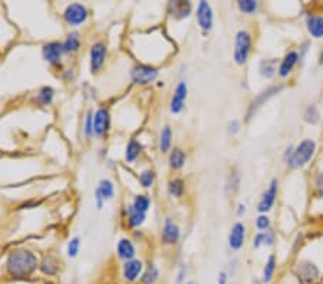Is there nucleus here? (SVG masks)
<instances>
[{
    "mask_svg": "<svg viewBox=\"0 0 323 284\" xmlns=\"http://www.w3.org/2000/svg\"><path fill=\"white\" fill-rule=\"evenodd\" d=\"M52 99H53V89L49 88V86H45L42 91H41V93H39L38 100H39L42 105H49L52 102Z\"/></svg>",
    "mask_w": 323,
    "mask_h": 284,
    "instance_id": "2f4dec72",
    "label": "nucleus"
},
{
    "mask_svg": "<svg viewBox=\"0 0 323 284\" xmlns=\"http://www.w3.org/2000/svg\"><path fill=\"white\" fill-rule=\"evenodd\" d=\"M296 276L302 284H313L319 277V270L310 261H302L295 270Z\"/></svg>",
    "mask_w": 323,
    "mask_h": 284,
    "instance_id": "20e7f679",
    "label": "nucleus"
},
{
    "mask_svg": "<svg viewBox=\"0 0 323 284\" xmlns=\"http://www.w3.org/2000/svg\"><path fill=\"white\" fill-rule=\"evenodd\" d=\"M132 81L138 85H147L153 82L154 79L158 76V70L153 66H147V65H136L131 70Z\"/></svg>",
    "mask_w": 323,
    "mask_h": 284,
    "instance_id": "39448f33",
    "label": "nucleus"
},
{
    "mask_svg": "<svg viewBox=\"0 0 323 284\" xmlns=\"http://www.w3.org/2000/svg\"><path fill=\"white\" fill-rule=\"evenodd\" d=\"M188 284H194V283H188Z\"/></svg>",
    "mask_w": 323,
    "mask_h": 284,
    "instance_id": "a18cd8bd",
    "label": "nucleus"
},
{
    "mask_svg": "<svg viewBox=\"0 0 323 284\" xmlns=\"http://www.w3.org/2000/svg\"><path fill=\"white\" fill-rule=\"evenodd\" d=\"M142 150V147L135 141V139H131L127 147V152H125V158H127L128 162H132L135 161L136 157L139 155V152Z\"/></svg>",
    "mask_w": 323,
    "mask_h": 284,
    "instance_id": "5701e85b",
    "label": "nucleus"
},
{
    "mask_svg": "<svg viewBox=\"0 0 323 284\" xmlns=\"http://www.w3.org/2000/svg\"><path fill=\"white\" fill-rule=\"evenodd\" d=\"M238 8L247 15H252V13H255L256 9H257V3L255 0H240L238 2Z\"/></svg>",
    "mask_w": 323,
    "mask_h": 284,
    "instance_id": "473e14b6",
    "label": "nucleus"
},
{
    "mask_svg": "<svg viewBox=\"0 0 323 284\" xmlns=\"http://www.w3.org/2000/svg\"><path fill=\"white\" fill-rule=\"evenodd\" d=\"M81 41L78 38L77 33H70L66 39V42L63 43V52H75L79 49Z\"/></svg>",
    "mask_w": 323,
    "mask_h": 284,
    "instance_id": "bb28decb",
    "label": "nucleus"
},
{
    "mask_svg": "<svg viewBox=\"0 0 323 284\" xmlns=\"http://www.w3.org/2000/svg\"><path fill=\"white\" fill-rule=\"evenodd\" d=\"M316 144L312 139H306V141L300 142L298 145V148L293 151L292 157L289 159V165L292 168H299L303 167L306 162H309V159L313 157L315 152Z\"/></svg>",
    "mask_w": 323,
    "mask_h": 284,
    "instance_id": "f03ea898",
    "label": "nucleus"
},
{
    "mask_svg": "<svg viewBox=\"0 0 323 284\" xmlns=\"http://www.w3.org/2000/svg\"><path fill=\"white\" fill-rule=\"evenodd\" d=\"M78 251H79V238H72L68 244V256L77 257Z\"/></svg>",
    "mask_w": 323,
    "mask_h": 284,
    "instance_id": "e433bc0d",
    "label": "nucleus"
},
{
    "mask_svg": "<svg viewBox=\"0 0 323 284\" xmlns=\"http://www.w3.org/2000/svg\"><path fill=\"white\" fill-rule=\"evenodd\" d=\"M171 145V129L168 126H165L161 132V141H160V148L162 152H167L170 150Z\"/></svg>",
    "mask_w": 323,
    "mask_h": 284,
    "instance_id": "c85d7f7f",
    "label": "nucleus"
},
{
    "mask_svg": "<svg viewBox=\"0 0 323 284\" xmlns=\"http://www.w3.org/2000/svg\"><path fill=\"white\" fill-rule=\"evenodd\" d=\"M139 181H141V184L144 185L145 188H148V187H151L154 183V172L153 171H144L141 176H139Z\"/></svg>",
    "mask_w": 323,
    "mask_h": 284,
    "instance_id": "c9c22d12",
    "label": "nucleus"
},
{
    "mask_svg": "<svg viewBox=\"0 0 323 284\" xmlns=\"http://www.w3.org/2000/svg\"><path fill=\"white\" fill-rule=\"evenodd\" d=\"M305 119L310 124H316L319 121V111L316 108L315 105H310L309 108L306 109V114H305Z\"/></svg>",
    "mask_w": 323,
    "mask_h": 284,
    "instance_id": "72a5a7b5",
    "label": "nucleus"
},
{
    "mask_svg": "<svg viewBox=\"0 0 323 284\" xmlns=\"http://www.w3.org/2000/svg\"><path fill=\"white\" fill-rule=\"evenodd\" d=\"M260 70H262V75L267 76V78L273 76V74H274V65H273V62H270V60H263L262 65H260Z\"/></svg>",
    "mask_w": 323,
    "mask_h": 284,
    "instance_id": "f704fd0d",
    "label": "nucleus"
},
{
    "mask_svg": "<svg viewBox=\"0 0 323 284\" xmlns=\"http://www.w3.org/2000/svg\"><path fill=\"white\" fill-rule=\"evenodd\" d=\"M281 91V86H274V88H270V89H267L266 92H263L257 99L253 100V103H252V106H250V109H248V118H250V115L253 114V112H256L257 111V108H260L262 106V103H264V100H267L270 96H273L274 93H277V92H280Z\"/></svg>",
    "mask_w": 323,
    "mask_h": 284,
    "instance_id": "a211bd4d",
    "label": "nucleus"
},
{
    "mask_svg": "<svg viewBox=\"0 0 323 284\" xmlns=\"http://www.w3.org/2000/svg\"><path fill=\"white\" fill-rule=\"evenodd\" d=\"M110 129V112L106 109L96 111L94 118V132L96 135H103Z\"/></svg>",
    "mask_w": 323,
    "mask_h": 284,
    "instance_id": "6e6552de",
    "label": "nucleus"
},
{
    "mask_svg": "<svg viewBox=\"0 0 323 284\" xmlns=\"http://www.w3.org/2000/svg\"><path fill=\"white\" fill-rule=\"evenodd\" d=\"M184 162H186V154L183 152L181 150L178 148H175V150L171 152V157H170V165L172 168H181L184 165Z\"/></svg>",
    "mask_w": 323,
    "mask_h": 284,
    "instance_id": "b1692460",
    "label": "nucleus"
},
{
    "mask_svg": "<svg viewBox=\"0 0 323 284\" xmlns=\"http://www.w3.org/2000/svg\"><path fill=\"white\" fill-rule=\"evenodd\" d=\"M85 134H86V136H91V135L94 134V121H92V115H91V114L86 117Z\"/></svg>",
    "mask_w": 323,
    "mask_h": 284,
    "instance_id": "58836bf2",
    "label": "nucleus"
},
{
    "mask_svg": "<svg viewBox=\"0 0 323 284\" xmlns=\"http://www.w3.org/2000/svg\"><path fill=\"white\" fill-rule=\"evenodd\" d=\"M118 254L121 259L125 260H132L134 256H135V248L132 245V242L127 240V238H122L121 241L118 242Z\"/></svg>",
    "mask_w": 323,
    "mask_h": 284,
    "instance_id": "6ab92c4d",
    "label": "nucleus"
},
{
    "mask_svg": "<svg viewBox=\"0 0 323 284\" xmlns=\"http://www.w3.org/2000/svg\"><path fill=\"white\" fill-rule=\"evenodd\" d=\"M197 20H198V25L205 30L211 29V26H213V10L207 2H200L198 9H197Z\"/></svg>",
    "mask_w": 323,
    "mask_h": 284,
    "instance_id": "0eeeda50",
    "label": "nucleus"
},
{
    "mask_svg": "<svg viewBox=\"0 0 323 284\" xmlns=\"http://www.w3.org/2000/svg\"><path fill=\"white\" fill-rule=\"evenodd\" d=\"M256 247H260L263 242H267V244H272L273 242V237L272 235H269V234H266V233H263V234H259L257 237H256Z\"/></svg>",
    "mask_w": 323,
    "mask_h": 284,
    "instance_id": "4c0bfd02",
    "label": "nucleus"
},
{
    "mask_svg": "<svg viewBox=\"0 0 323 284\" xmlns=\"http://www.w3.org/2000/svg\"><path fill=\"white\" fill-rule=\"evenodd\" d=\"M142 271V263L139 260H129L124 266V277L128 281H135Z\"/></svg>",
    "mask_w": 323,
    "mask_h": 284,
    "instance_id": "ddd939ff",
    "label": "nucleus"
},
{
    "mask_svg": "<svg viewBox=\"0 0 323 284\" xmlns=\"http://www.w3.org/2000/svg\"><path fill=\"white\" fill-rule=\"evenodd\" d=\"M227 283V274L223 271V273H220V276H219V284H226Z\"/></svg>",
    "mask_w": 323,
    "mask_h": 284,
    "instance_id": "79ce46f5",
    "label": "nucleus"
},
{
    "mask_svg": "<svg viewBox=\"0 0 323 284\" xmlns=\"http://www.w3.org/2000/svg\"><path fill=\"white\" fill-rule=\"evenodd\" d=\"M58 268H59V264H58L56 259L52 257V256L45 257V259L42 260V263H41V270H42V273L48 274V276H55V274L58 273Z\"/></svg>",
    "mask_w": 323,
    "mask_h": 284,
    "instance_id": "412c9836",
    "label": "nucleus"
},
{
    "mask_svg": "<svg viewBox=\"0 0 323 284\" xmlns=\"http://www.w3.org/2000/svg\"><path fill=\"white\" fill-rule=\"evenodd\" d=\"M170 10L171 13H172V16L177 17V19H183V17H187L190 15V12H191V3L190 2H183V0L171 2Z\"/></svg>",
    "mask_w": 323,
    "mask_h": 284,
    "instance_id": "dca6fc26",
    "label": "nucleus"
},
{
    "mask_svg": "<svg viewBox=\"0 0 323 284\" xmlns=\"http://www.w3.org/2000/svg\"><path fill=\"white\" fill-rule=\"evenodd\" d=\"M180 238V230L171 220L165 221V226L162 230V240L165 244H175Z\"/></svg>",
    "mask_w": 323,
    "mask_h": 284,
    "instance_id": "4468645a",
    "label": "nucleus"
},
{
    "mask_svg": "<svg viewBox=\"0 0 323 284\" xmlns=\"http://www.w3.org/2000/svg\"><path fill=\"white\" fill-rule=\"evenodd\" d=\"M320 63H323V52H322V55H320Z\"/></svg>",
    "mask_w": 323,
    "mask_h": 284,
    "instance_id": "c03bdc74",
    "label": "nucleus"
},
{
    "mask_svg": "<svg viewBox=\"0 0 323 284\" xmlns=\"http://www.w3.org/2000/svg\"><path fill=\"white\" fill-rule=\"evenodd\" d=\"M168 191H170L171 195H174V197H181L183 192H184V184H183V181H181V180H174V181H171L170 185H168Z\"/></svg>",
    "mask_w": 323,
    "mask_h": 284,
    "instance_id": "7c9ffc66",
    "label": "nucleus"
},
{
    "mask_svg": "<svg viewBox=\"0 0 323 284\" xmlns=\"http://www.w3.org/2000/svg\"><path fill=\"white\" fill-rule=\"evenodd\" d=\"M307 27L312 36L315 38H322L323 36V17L322 16H313L309 19L307 22Z\"/></svg>",
    "mask_w": 323,
    "mask_h": 284,
    "instance_id": "4be33fe9",
    "label": "nucleus"
},
{
    "mask_svg": "<svg viewBox=\"0 0 323 284\" xmlns=\"http://www.w3.org/2000/svg\"><path fill=\"white\" fill-rule=\"evenodd\" d=\"M158 276H160L158 268L155 267V266H150V267L147 268V271L142 274V277H141V281L144 284H154L158 280Z\"/></svg>",
    "mask_w": 323,
    "mask_h": 284,
    "instance_id": "393cba45",
    "label": "nucleus"
},
{
    "mask_svg": "<svg viewBox=\"0 0 323 284\" xmlns=\"http://www.w3.org/2000/svg\"><path fill=\"white\" fill-rule=\"evenodd\" d=\"M62 52H63V45L58 42L48 43V45L43 46V58L46 59L49 63H58Z\"/></svg>",
    "mask_w": 323,
    "mask_h": 284,
    "instance_id": "9b49d317",
    "label": "nucleus"
},
{
    "mask_svg": "<svg viewBox=\"0 0 323 284\" xmlns=\"http://www.w3.org/2000/svg\"><path fill=\"white\" fill-rule=\"evenodd\" d=\"M229 242L230 247L234 248V250H238L243 245V242H244V226L243 224L237 223L236 226L233 227V230L230 233Z\"/></svg>",
    "mask_w": 323,
    "mask_h": 284,
    "instance_id": "2eb2a0df",
    "label": "nucleus"
},
{
    "mask_svg": "<svg viewBox=\"0 0 323 284\" xmlns=\"http://www.w3.org/2000/svg\"><path fill=\"white\" fill-rule=\"evenodd\" d=\"M250 46H252V38L250 34L241 30L237 33V39H236V50H234V59L237 63H244L250 52Z\"/></svg>",
    "mask_w": 323,
    "mask_h": 284,
    "instance_id": "7ed1b4c3",
    "label": "nucleus"
},
{
    "mask_svg": "<svg viewBox=\"0 0 323 284\" xmlns=\"http://www.w3.org/2000/svg\"><path fill=\"white\" fill-rule=\"evenodd\" d=\"M114 195V185L110 180H103L99 184V188L96 190V200H98V207L102 205V200L111 198Z\"/></svg>",
    "mask_w": 323,
    "mask_h": 284,
    "instance_id": "f3484780",
    "label": "nucleus"
},
{
    "mask_svg": "<svg viewBox=\"0 0 323 284\" xmlns=\"http://www.w3.org/2000/svg\"><path fill=\"white\" fill-rule=\"evenodd\" d=\"M298 53L296 52H289L288 55H286V58L283 59V62H281L280 65V69H279V74L281 76H286L289 75V72L293 69V66L296 65V62H298Z\"/></svg>",
    "mask_w": 323,
    "mask_h": 284,
    "instance_id": "aec40b11",
    "label": "nucleus"
},
{
    "mask_svg": "<svg viewBox=\"0 0 323 284\" xmlns=\"http://www.w3.org/2000/svg\"><path fill=\"white\" fill-rule=\"evenodd\" d=\"M132 207L145 214L147 209L150 208V198L145 197V195H138L135 200H134V205Z\"/></svg>",
    "mask_w": 323,
    "mask_h": 284,
    "instance_id": "c756f323",
    "label": "nucleus"
},
{
    "mask_svg": "<svg viewBox=\"0 0 323 284\" xmlns=\"http://www.w3.org/2000/svg\"><path fill=\"white\" fill-rule=\"evenodd\" d=\"M105 55H106V48L102 43H96L92 46V49H91V70L92 72H96L102 66Z\"/></svg>",
    "mask_w": 323,
    "mask_h": 284,
    "instance_id": "1a4fd4ad",
    "label": "nucleus"
},
{
    "mask_svg": "<svg viewBox=\"0 0 323 284\" xmlns=\"http://www.w3.org/2000/svg\"><path fill=\"white\" fill-rule=\"evenodd\" d=\"M316 192L319 197H323V172H320L316 178Z\"/></svg>",
    "mask_w": 323,
    "mask_h": 284,
    "instance_id": "ea45409f",
    "label": "nucleus"
},
{
    "mask_svg": "<svg viewBox=\"0 0 323 284\" xmlns=\"http://www.w3.org/2000/svg\"><path fill=\"white\" fill-rule=\"evenodd\" d=\"M8 273L13 277H27L38 267V259L32 251L16 250L8 259Z\"/></svg>",
    "mask_w": 323,
    "mask_h": 284,
    "instance_id": "f257e3e1",
    "label": "nucleus"
},
{
    "mask_svg": "<svg viewBox=\"0 0 323 284\" xmlns=\"http://www.w3.org/2000/svg\"><path fill=\"white\" fill-rule=\"evenodd\" d=\"M274 267H276V259L274 256H270L267 263H266V267H264V274H263V280L266 283H269L272 280L273 273H274Z\"/></svg>",
    "mask_w": 323,
    "mask_h": 284,
    "instance_id": "cd10ccee",
    "label": "nucleus"
},
{
    "mask_svg": "<svg viewBox=\"0 0 323 284\" xmlns=\"http://www.w3.org/2000/svg\"><path fill=\"white\" fill-rule=\"evenodd\" d=\"M230 126H233V129H230V134H236L238 131V122H233V124H230Z\"/></svg>",
    "mask_w": 323,
    "mask_h": 284,
    "instance_id": "37998d69",
    "label": "nucleus"
},
{
    "mask_svg": "<svg viewBox=\"0 0 323 284\" xmlns=\"http://www.w3.org/2000/svg\"><path fill=\"white\" fill-rule=\"evenodd\" d=\"M186 98H187V85L184 84V82H181L177 86L175 93H174V96L171 99V112L178 114L180 111L183 109V106H184Z\"/></svg>",
    "mask_w": 323,
    "mask_h": 284,
    "instance_id": "9d476101",
    "label": "nucleus"
},
{
    "mask_svg": "<svg viewBox=\"0 0 323 284\" xmlns=\"http://www.w3.org/2000/svg\"><path fill=\"white\" fill-rule=\"evenodd\" d=\"M276 194H277V180H273L272 184L269 187V190L263 194V198H262L260 204H259V211L266 212V211H269V209L272 208L274 198H276Z\"/></svg>",
    "mask_w": 323,
    "mask_h": 284,
    "instance_id": "f8f14e48",
    "label": "nucleus"
},
{
    "mask_svg": "<svg viewBox=\"0 0 323 284\" xmlns=\"http://www.w3.org/2000/svg\"><path fill=\"white\" fill-rule=\"evenodd\" d=\"M269 226H270V221H269V218L266 217V216H262V217L257 218V227L260 230H266Z\"/></svg>",
    "mask_w": 323,
    "mask_h": 284,
    "instance_id": "a19ab883",
    "label": "nucleus"
},
{
    "mask_svg": "<svg viewBox=\"0 0 323 284\" xmlns=\"http://www.w3.org/2000/svg\"><path fill=\"white\" fill-rule=\"evenodd\" d=\"M88 19V10H86L82 5H70L68 9L65 10V20L68 22L69 25L77 26L84 23Z\"/></svg>",
    "mask_w": 323,
    "mask_h": 284,
    "instance_id": "423d86ee",
    "label": "nucleus"
},
{
    "mask_svg": "<svg viewBox=\"0 0 323 284\" xmlns=\"http://www.w3.org/2000/svg\"><path fill=\"white\" fill-rule=\"evenodd\" d=\"M145 220V214L138 211L134 207H129V224L132 227H138L141 226L144 223Z\"/></svg>",
    "mask_w": 323,
    "mask_h": 284,
    "instance_id": "a878e982",
    "label": "nucleus"
}]
</instances>
